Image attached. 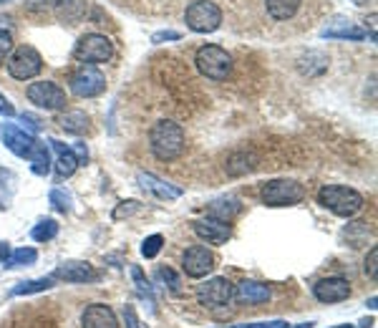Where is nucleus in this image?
Returning a JSON list of instances; mask_svg holds the SVG:
<instances>
[{
	"instance_id": "nucleus-1",
	"label": "nucleus",
	"mask_w": 378,
	"mask_h": 328,
	"mask_svg": "<svg viewBox=\"0 0 378 328\" xmlns=\"http://www.w3.org/2000/svg\"><path fill=\"white\" fill-rule=\"evenodd\" d=\"M149 149L159 162H174L184 151V131L172 119L156 122L149 131Z\"/></svg>"
},
{
	"instance_id": "nucleus-2",
	"label": "nucleus",
	"mask_w": 378,
	"mask_h": 328,
	"mask_svg": "<svg viewBox=\"0 0 378 328\" xmlns=\"http://www.w3.org/2000/svg\"><path fill=\"white\" fill-rule=\"evenodd\" d=\"M318 202L338 218H353L363 210V195L345 185H325L318 192Z\"/></svg>"
},
{
	"instance_id": "nucleus-3",
	"label": "nucleus",
	"mask_w": 378,
	"mask_h": 328,
	"mask_svg": "<svg viewBox=\"0 0 378 328\" xmlns=\"http://www.w3.org/2000/svg\"><path fill=\"white\" fill-rule=\"evenodd\" d=\"M195 63L199 74L207 76L210 81H224L232 74V56L215 43H207V46L199 48L195 56Z\"/></svg>"
},
{
	"instance_id": "nucleus-4",
	"label": "nucleus",
	"mask_w": 378,
	"mask_h": 328,
	"mask_svg": "<svg viewBox=\"0 0 378 328\" xmlns=\"http://www.w3.org/2000/svg\"><path fill=\"white\" fill-rule=\"evenodd\" d=\"M184 23L195 33H215L222 26V10L210 0H195L184 10Z\"/></svg>"
},
{
	"instance_id": "nucleus-5",
	"label": "nucleus",
	"mask_w": 378,
	"mask_h": 328,
	"mask_svg": "<svg viewBox=\"0 0 378 328\" xmlns=\"http://www.w3.org/2000/svg\"><path fill=\"white\" fill-rule=\"evenodd\" d=\"M260 197L268 207H290L303 202L305 187L295 179H270L263 185Z\"/></svg>"
},
{
	"instance_id": "nucleus-6",
	"label": "nucleus",
	"mask_w": 378,
	"mask_h": 328,
	"mask_svg": "<svg viewBox=\"0 0 378 328\" xmlns=\"http://www.w3.org/2000/svg\"><path fill=\"white\" fill-rule=\"evenodd\" d=\"M114 56V46L104 33H86L81 41L76 43L74 58L81 63H106Z\"/></svg>"
},
{
	"instance_id": "nucleus-7",
	"label": "nucleus",
	"mask_w": 378,
	"mask_h": 328,
	"mask_svg": "<svg viewBox=\"0 0 378 328\" xmlns=\"http://www.w3.org/2000/svg\"><path fill=\"white\" fill-rule=\"evenodd\" d=\"M43 69V58L33 46H21L15 48L13 56L8 58V74L18 79V81H28L35 79Z\"/></svg>"
},
{
	"instance_id": "nucleus-8",
	"label": "nucleus",
	"mask_w": 378,
	"mask_h": 328,
	"mask_svg": "<svg viewBox=\"0 0 378 328\" xmlns=\"http://www.w3.org/2000/svg\"><path fill=\"white\" fill-rule=\"evenodd\" d=\"M28 101L35 104L38 109L46 111H61L66 109V91L54 81H35L26 89Z\"/></svg>"
},
{
	"instance_id": "nucleus-9",
	"label": "nucleus",
	"mask_w": 378,
	"mask_h": 328,
	"mask_svg": "<svg viewBox=\"0 0 378 328\" xmlns=\"http://www.w3.org/2000/svg\"><path fill=\"white\" fill-rule=\"evenodd\" d=\"M197 301L204 308H224L235 301V286L227 278H210L197 288Z\"/></svg>"
},
{
	"instance_id": "nucleus-10",
	"label": "nucleus",
	"mask_w": 378,
	"mask_h": 328,
	"mask_svg": "<svg viewBox=\"0 0 378 328\" xmlns=\"http://www.w3.org/2000/svg\"><path fill=\"white\" fill-rule=\"evenodd\" d=\"M104 89H106V76L96 66H81L71 76V91L79 99H94V96L104 94Z\"/></svg>"
},
{
	"instance_id": "nucleus-11",
	"label": "nucleus",
	"mask_w": 378,
	"mask_h": 328,
	"mask_svg": "<svg viewBox=\"0 0 378 328\" xmlns=\"http://www.w3.org/2000/svg\"><path fill=\"white\" fill-rule=\"evenodd\" d=\"M182 268L189 278H204V275H210L215 270V255L204 245H192L184 250Z\"/></svg>"
},
{
	"instance_id": "nucleus-12",
	"label": "nucleus",
	"mask_w": 378,
	"mask_h": 328,
	"mask_svg": "<svg viewBox=\"0 0 378 328\" xmlns=\"http://www.w3.org/2000/svg\"><path fill=\"white\" fill-rule=\"evenodd\" d=\"M192 230H195V235L199 240H204V243H210V245H224L227 240H230L232 235V227L230 222H222V220H195L192 222Z\"/></svg>"
},
{
	"instance_id": "nucleus-13",
	"label": "nucleus",
	"mask_w": 378,
	"mask_h": 328,
	"mask_svg": "<svg viewBox=\"0 0 378 328\" xmlns=\"http://www.w3.org/2000/svg\"><path fill=\"white\" fill-rule=\"evenodd\" d=\"M313 295L320 303H343L351 298V283L345 278H323L313 286Z\"/></svg>"
},
{
	"instance_id": "nucleus-14",
	"label": "nucleus",
	"mask_w": 378,
	"mask_h": 328,
	"mask_svg": "<svg viewBox=\"0 0 378 328\" xmlns=\"http://www.w3.org/2000/svg\"><path fill=\"white\" fill-rule=\"evenodd\" d=\"M0 137H3L6 147L13 151L15 157H28V154H31V149H33V144H35L33 134H31V131H26L23 126H18V124H6V126H3V131H0Z\"/></svg>"
},
{
	"instance_id": "nucleus-15",
	"label": "nucleus",
	"mask_w": 378,
	"mask_h": 328,
	"mask_svg": "<svg viewBox=\"0 0 378 328\" xmlns=\"http://www.w3.org/2000/svg\"><path fill=\"white\" fill-rule=\"evenodd\" d=\"M51 278L63 283H94L99 281V273L88 263H63L56 268Z\"/></svg>"
},
{
	"instance_id": "nucleus-16",
	"label": "nucleus",
	"mask_w": 378,
	"mask_h": 328,
	"mask_svg": "<svg viewBox=\"0 0 378 328\" xmlns=\"http://www.w3.org/2000/svg\"><path fill=\"white\" fill-rule=\"evenodd\" d=\"M81 328H119V318L108 306L94 303L81 313Z\"/></svg>"
},
{
	"instance_id": "nucleus-17",
	"label": "nucleus",
	"mask_w": 378,
	"mask_h": 328,
	"mask_svg": "<svg viewBox=\"0 0 378 328\" xmlns=\"http://www.w3.org/2000/svg\"><path fill=\"white\" fill-rule=\"evenodd\" d=\"M270 288L255 281H243L235 288V301L243 306H260V303L270 301Z\"/></svg>"
},
{
	"instance_id": "nucleus-18",
	"label": "nucleus",
	"mask_w": 378,
	"mask_h": 328,
	"mask_svg": "<svg viewBox=\"0 0 378 328\" xmlns=\"http://www.w3.org/2000/svg\"><path fill=\"white\" fill-rule=\"evenodd\" d=\"M48 144H51L56 151V174H58V179L71 177V174L79 170V157L74 154V149L66 147L63 142H58V139H51Z\"/></svg>"
},
{
	"instance_id": "nucleus-19",
	"label": "nucleus",
	"mask_w": 378,
	"mask_h": 328,
	"mask_svg": "<svg viewBox=\"0 0 378 328\" xmlns=\"http://www.w3.org/2000/svg\"><path fill=\"white\" fill-rule=\"evenodd\" d=\"M136 179H139V185H142L144 190L151 192V195H156L159 199H179V197H182V190H179V187H172L169 182H164V179L156 177V174L139 172V174H136Z\"/></svg>"
},
{
	"instance_id": "nucleus-20",
	"label": "nucleus",
	"mask_w": 378,
	"mask_h": 328,
	"mask_svg": "<svg viewBox=\"0 0 378 328\" xmlns=\"http://www.w3.org/2000/svg\"><path fill=\"white\" fill-rule=\"evenodd\" d=\"M320 35L323 38H340V41H363L365 31L348 21H333L320 31Z\"/></svg>"
},
{
	"instance_id": "nucleus-21",
	"label": "nucleus",
	"mask_w": 378,
	"mask_h": 328,
	"mask_svg": "<svg viewBox=\"0 0 378 328\" xmlns=\"http://www.w3.org/2000/svg\"><path fill=\"white\" fill-rule=\"evenodd\" d=\"M28 159H31V170H33V174H38V177H46L48 172H51V151H48L46 144L38 142V139H35Z\"/></svg>"
},
{
	"instance_id": "nucleus-22",
	"label": "nucleus",
	"mask_w": 378,
	"mask_h": 328,
	"mask_svg": "<svg viewBox=\"0 0 378 328\" xmlns=\"http://www.w3.org/2000/svg\"><path fill=\"white\" fill-rule=\"evenodd\" d=\"M237 212H240V202H237L235 197H222V199H215V202H212L210 210H207V218L230 222Z\"/></svg>"
},
{
	"instance_id": "nucleus-23",
	"label": "nucleus",
	"mask_w": 378,
	"mask_h": 328,
	"mask_svg": "<svg viewBox=\"0 0 378 328\" xmlns=\"http://www.w3.org/2000/svg\"><path fill=\"white\" fill-rule=\"evenodd\" d=\"M56 13L66 23L81 21L83 15H86V0H58L56 3Z\"/></svg>"
},
{
	"instance_id": "nucleus-24",
	"label": "nucleus",
	"mask_w": 378,
	"mask_h": 328,
	"mask_svg": "<svg viewBox=\"0 0 378 328\" xmlns=\"http://www.w3.org/2000/svg\"><path fill=\"white\" fill-rule=\"evenodd\" d=\"M300 3H303V0H265L268 13H270V18H275V21H290L293 15L297 13Z\"/></svg>"
},
{
	"instance_id": "nucleus-25",
	"label": "nucleus",
	"mask_w": 378,
	"mask_h": 328,
	"mask_svg": "<svg viewBox=\"0 0 378 328\" xmlns=\"http://www.w3.org/2000/svg\"><path fill=\"white\" fill-rule=\"evenodd\" d=\"M15 182H18V179H15V172L0 167V210H8V207L13 205Z\"/></svg>"
},
{
	"instance_id": "nucleus-26",
	"label": "nucleus",
	"mask_w": 378,
	"mask_h": 328,
	"mask_svg": "<svg viewBox=\"0 0 378 328\" xmlns=\"http://www.w3.org/2000/svg\"><path fill=\"white\" fill-rule=\"evenodd\" d=\"M58 124H61V129L68 131V134H83V131L88 129V117L79 109L66 111V114L58 119Z\"/></svg>"
},
{
	"instance_id": "nucleus-27",
	"label": "nucleus",
	"mask_w": 378,
	"mask_h": 328,
	"mask_svg": "<svg viewBox=\"0 0 378 328\" xmlns=\"http://www.w3.org/2000/svg\"><path fill=\"white\" fill-rule=\"evenodd\" d=\"M54 278L46 275V278H35V281H26V283H18V286L10 290V295H31V293H43L48 288H54Z\"/></svg>"
},
{
	"instance_id": "nucleus-28",
	"label": "nucleus",
	"mask_w": 378,
	"mask_h": 328,
	"mask_svg": "<svg viewBox=\"0 0 378 328\" xmlns=\"http://www.w3.org/2000/svg\"><path fill=\"white\" fill-rule=\"evenodd\" d=\"M38 260V253L33 247H18V250H10V255L6 258V268H23V265H33Z\"/></svg>"
},
{
	"instance_id": "nucleus-29",
	"label": "nucleus",
	"mask_w": 378,
	"mask_h": 328,
	"mask_svg": "<svg viewBox=\"0 0 378 328\" xmlns=\"http://www.w3.org/2000/svg\"><path fill=\"white\" fill-rule=\"evenodd\" d=\"M56 235H58V222H56V220H51V218L41 220V222L31 230V238H33L35 243H51Z\"/></svg>"
},
{
	"instance_id": "nucleus-30",
	"label": "nucleus",
	"mask_w": 378,
	"mask_h": 328,
	"mask_svg": "<svg viewBox=\"0 0 378 328\" xmlns=\"http://www.w3.org/2000/svg\"><path fill=\"white\" fill-rule=\"evenodd\" d=\"M156 278H159L172 293H176V295L182 293V281H179V275H176L172 268H159V270H156Z\"/></svg>"
},
{
	"instance_id": "nucleus-31",
	"label": "nucleus",
	"mask_w": 378,
	"mask_h": 328,
	"mask_svg": "<svg viewBox=\"0 0 378 328\" xmlns=\"http://www.w3.org/2000/svg\"><path fill=\"white\" fill-rule=\"evenodd\" d=\"M162 245H164V238H162V235H149V238L142 243V255L147 260L156 258V255L162 253Z\"/></svg>"
},
{
	"instance_id": "nucleus-32",
	"label": "nucleus",
	"mask_w": 378,
	"mask_h": 328,
	"mask_svg": "<svg viewBox=\"0 0 378 328\" xmlns=\"http://www.w3.org/2000/svg\"><path fill=\"white\" fill-rule=\"evenodd\" d=\"M131 278H134V283H136V290H139V293H142L149 303H154V295H151V286H149V281L144 278L142 268H139V265H131Z\"/></svg>"
},
{
	"instance_id": "nucleus-33",
	"label": "nucleus",
	"mask_w": 378,
	"mask_h": 328,
	"mask_svg": "<svg viewBox=\"0 0 378 328\" xmlns=\"http://www.w3.org/2000/svg\"><path fill=\"white\" fill-rule=\"evenodd\" d=\"M48 197H51V205H54L58 212L71 210V195H68L66 190H58V187H56V190H51V195H48Z\"/></svg>"
},
{
	"instance_id": "nucleus-34",
	"label": "nucleus",
	"mask_w": 378,
	"mask_h": 328,
	"mask_svg": "<svg viewBox=\"0 0 378 328\" xmlns=\"http://www.w3.org/2000/svg\"><path fill=\"white\" fill-rule=\"evenodd\" d=\"M376 263H378V250H376V247H371V253H368V258H365L363 270H365V275H368V278H371L373 283H376V278H378Z\"/></svg>"
},
{
	"instance_id": "nucleus-35",
	"label": "nucleus",
	"mask_w": 378,
	"mask_h": 328,
	"mask_svg": "<svg viewBox=\"0 0 378 328\" xmlns=\"http://www.w3.org/2000/svg\"><path fill=\"white\" fill-rule=\"evenodd\" d=\"M13 51V35L0 28V63L6 61V56Z\"/></svg>"
},
{
	"instance_id": "nucleus-36",
	"label": "nucleus",
	"mask_w": 378,
	"mask_h": 328,
	"mask_svg": "<svg viewBox=\"0 0 378 328\" xmlns=\"http://www.w3.org/2000/svg\"><path fill=\"white\" fill-rule=\"evenodd\" d=\"M124 321H126V328H144L142 321H139V315H136V308L134 306H124Z\"/></svg>"
},
{
	"instance_id": "nucleus-37",
	"label": "nucleus",
	"mask_w": 378,
	"mask_h": 328,
	"mask_svg": "<svg viewBox=\"0 0 378 328\" xmlns=\"http://www.w3.org/2000/svg\"><path fill=\"white\" fill-rule=\"evenodd\" d=\"M182 33L179 31H159V33L151 35V43H164V41H179Z\"/></svg>"
},
{
	"instance_id": "nucleus-38",
	"label": "nucleus",
	"mask_w": 378,
	"mask_h": 328,
	"mask_svg": "<svg viewBox=\"0 0 378 328\" xmlns=\"http://www.w3.org/2000/svg\"><path fill=\"white\" fill-rule=\"evenodd\" d=\"M18 119H21V122L26 124V126H28L31 131H38V129H41V122H38V119H35L33 114H26V111H23V114H21ZM26 126H23V129H26Z\"/></svg>"
},
{
	"instance_id": "nucleus-39",
	"label": "nucleus",
	"mask_w": 378,
	"mask_h": 328,
	"mask_svg": "<svg viewBox=\"0 0 378 328\" xmlns=\"http://www.w3.org/2000/svg\"><path fill=\"white\" fill-rule=\"evenodd\" d=\"M0 114H6V117H15V109H13V104L8 101L6 96L0 94Z\"/></svg>"
},
{
	"instance_id": "nucleus-40",
	"label": "nucleus",
	"mask_w": 378,
	"mask_h": 328,
	"mask_svg": "<svg viewBox=\"0 0 378 328\" xmlns=\"http://www.w3.org/2000/svg\"><path fill=\"white\" fill-rule=\"evenodd\" d=\"M131 210H139V202H134V199H131V202H124V207H119V210L114 212V218H124V215H129Z\"/></svg>"
},
{
	"instance_id": "nucleus-41",
	"label": "nucleus",
	"mask_w": 378,
	"mask_h": 328,
	"mask_svg": "<svg viewBox=\"0 0 378 328\" xmlns=\"http://www.w3.org/2000/svg\"><path fill=\"white\" fill-rule=\"evenodd\" d=\"M76 154H79V164H83L88 159V151H86V144H76Z\"/></svg>"
},
{
	"instance_id": "nucleus-42",
	"label": "nucleus",
	"mask_w": 378,
	"mask_h": 328,
	"mask_svg": "<svg viewBox=\"0 0 378 328\" xmlns=\"http://www.w3.org/2000/svg\"><path fill=\"white\" fill-rule=\"evenodd\" d=\"M8 255H10V245H8V243H0V263H6Z\"/></svg>"
},
{
	"instance_id": "nucleus-43",
	"label": "nucleus",
	"mask_w": 378,
	"mask_h": 328,
	"mask_svg": "<svg viewBox=\"0 0 378 328\" xmlns=\"http://www.w3.org/2000/svg\"><path fill=\"white\" fill-rule=\"evenodd\" d=\"M265 328H290V326H288L285 321H270Z\"/></svg>"
},
{
	"instance_id": "nucleus-44",
	"label": "nucleus",
	"mask_w": 378,
	"mask_h": 328,
	"mask_svg": "<svg viewBox=\"0 0 378 328\" xmlns=\"http://www.w3.org/2000/svg\"><path fill=\"white\" fill-rule=\"evenodd\" d=\"M365 306H368V308H371V311H376V295H373V298H371V301H365Z\"/></svg>"
},
{
	"instance_id": "nucleus-45",
	"label": "nucleus",
	"mask_w": 378,
	"mask_h": 328,
	"mask_svg": "<svg viewBox=\"0 0 378 328\" xmlns=\"http://www.w3.org/2000/svg\"><path fill=\"white\" fill-rule=\"evenodd\" d=\"M313 326H315V323H313V321H308V323H297L295 328H313Z\"/></svg>"
},
{
	"instance_id": "nucleus-46",
	"label": "nucleus",
	"mask_w": 378,
	"mask_h": 328,
	"mask_svg": "<svg viewBox=\"0 0 378 328\" xmlns=\"http://www.w3.org/2000/svg\"><path fill=\"white\" fill-rule=\"evenodd\" d=\"M333 328H353L351 323H340V326H333Z\"/></svg>"
},
{
	"instance_id": "nucleus-47",
	"label": "nucleus",
	"mask_w": 378,
	"mask_h": 328,
	"mask_svg": "<svg viewBox=\"0 0 378 328\" xmlns=\"http://www.w3.org/2000/svg\"><path fill=\"white\" fill-rule=\"evenodd\" d=\"M0 3H6V0H0Z\"/></svg>"
}]
</instances>
